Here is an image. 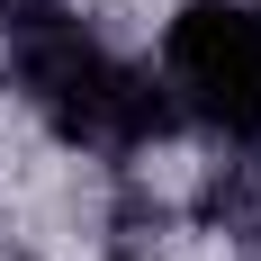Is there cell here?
I'll use <instances>...</instances> for the list:
<instances>
[{
    "label": "cell",
    "instance_id": "6da1fadb",
    "mask_svg": "<svg viewBox=\"0 0 261 261\" xmlns=\"http://www.w3.org/2000/svg\"><path fill=\"white\" fill-rule=\"evenodd\" d=\"M18 90L54 117V135L99 144V153H135V144L171 135V99H162L144 72H117L99 45H81L72 27L27 36V54H18Z\"/></svg>",
    "mask_w": 261,
    "mask_h": 261
},
{
    "label": "cell",
    "instance_id": "7a4b0ae2",
    "mask_svg": "<svg viewBox=\"0 0 261 261\" xmlns=\"http://www.w3.org/2000/svg\"><path fill=\"white\" fill-rule=\"evenodd\" d=\"M162 63H171V90L207 126L261 144V9L189 0L180 18H171V36H162Z\"/></svg>",
    "mask_w": 261,
    "mask_h": 261
},
{
    "label": "cell",
    "instance_id": "3957f363",
    "mask_svg": "<svg viewBox=\"0 0 261 261\" xmlns=\"http://www.w3.org/2000/svg\"><path fill=\"white\" fill-rule=\"evenodd\" d=\"M54 18H63L54 0H0V36H45Z\"/></svg>",
    "mask_w": 261,
    "mask_h": 261
}]
</instances>
